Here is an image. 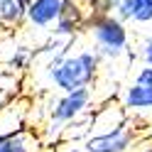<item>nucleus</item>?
<instances>
[{
    "label": "nucleus",
    "mask_w": 152,
    "mask_h": 152,
    "mask_svg": "<svg viewBox=\"0 0 152 152\" xmlns=\"http://www.w3.org/2000/svg\"><path fill=\"white\" fill-rule=\"evenodd\" d=\"M98 71H101V56L93 49H81L76 54L59 49V54L52 56L44 66V76L54 91L88 88L96 83Z\"/></svg>",
    "instance_id": "f257e3e1"
},
{
    "label": "nucleus",
    "mask_w": 152,
    "mask_h": 152,
    "mask_svg": "<svg viewBox=\"0 0 152 152\" xmlns=\"http://www.w3.org/2000/svg\"><path fill=\"white\" fill-rule=\"evenodd\" d=\"M83 30L91 34L93 39V52L108 61H118L130 52V30L128 22L113 12H88Z\"/></svg>",
    "instance_id": "f03ea898"
},
{
    "label": "nucleus",
    "mask_w": 152,
    "mask_h": 152,
    "mask_svg": "<svg viewBox=\"0 0 152 152\" xmlns=\"http://www.w3.org/2000/svg\"><path fill=\"white\" fill-rule=\"evenodd\" d=\"M93 106V88H74V91H59V96L49 101L47 118L49 125L56 130H64L69 123L83 118Z\"/></svg>",
    "instance_id": "7ed1b4c3"
},
{
    "label": "nucleus",
    "mask_w": 152,
    "mask_h": 152,
    "mask_svg": "<svg viewBox=\"0 0 152 152\" xmlns=\"http://www.w3.org/2000/svg\"><path fill=\"white\" fill-rule=\"evenodd\" d=\"M132 145H135V130H130L128 120H125L115 128L88 132L81 140L79 150L81 152H130Z\"/></svg>",
    "instance_id": "20e7f679"
},
{
    "label": "nucleus",
    "mask_w": 152,
    "mask_h": 152,
    "mask_svg": "<svg viewBox=\"0 0 152 152\" xmlns=\"http://www.w3.org/2000/svg\"><path fill=\"white\" fill-rule=\"evenodd\" d=\"M86 7H83L81 0H64V7L59 17H56V22L52 25V37L54 39H64V42H71L76 34L83 30V25H86Z\"/></svg>",
    "instance_id": "39448f33"
},
{
    "label": "nucleus",
    "mask_w": 152,
    "mask_h": 152,
    "mask_svg": "<svg viewBox=\"0 0 152 152\" xmlns=\"http://www.w3.org/2000/svg\"><path fill=\"white\" fill-rule=\"evenodd\" d=\"M120 108L125 115H152V88L130 81L120 93Z\"/></svg>",
    "instance_id": "423d86ee"
},
{
    "label": "nucleus",
    "mask_w": 152,
    "mask_h": 152,
    "mask_svg": "<svg viewBox=\"0 0 152 152\" xmlns=\"http://www.w3.org/2000/svg\"><path fill=\"white\" fill-rule=\"evenodd\" d=\"M64 7V0H30L25 12V22L34 30H52Z\"/></svg>",
    "instance_id": "0eeeda50"
},
{
    "label": "nucleus",
    "mask_w": 152,
    "mask_h": 152,
    "mask_svg": "<svg viewBox=\"0 0 152 152\" xmlns=\"http://www.w3.org/2000/svg\"><path fill=\"white\" fill-rule=\"evenodd\" d=\"M0 152H37V137L30 130L0 132Z\"/></svg>",
    "instance_id": "6e6552de"
},
{
    "label": "nucleus",
    "mask_w": 152,
    "mask_h": 152,
    "mask_svg": "<svg viewBox=\"0 0 152 152\" xmlns=\"http://www.w3.org/2000/svg\"><path fill=\"white\" fill-rule=\"evenodd\" d=\"M30 0H0V25L20 27L25 22V12Z\"/></svg>",
    "instance_id": "1a4fd4ad"
},
{
    "label": "nucleus",
    "mask_w": 152,
    "mask_h": 152,
    "mask_svg": "<svg viewBox=\"0 0 152 152\" xmlns=\"http://www.w3.org/2000/svg\"><path fill=\"white\" fill-rule=\"evenodd\" d=\"M32 61H34V52L30 49V47H22L20 44V47H15V49H12L10 56H7L5 66L15 74V71H27L32 66Z\"/></svg>",
    "instance_id": "9d476101"
},
{
    "label": "nucleus",
    "mask_w": 152,
    "mask_h": 152,
    "mask_svg": "<svg viewBox=\"0 0 152 152\" xmlns=\"http://www.w3.org/2000/svg\"><path fill=\"white\" fill-rule=\"evenodd\" d=\"M130 25H152V0H132Z\"/></svg>",
    "instance_id": "9b49d317"
},
{
    "label": "nucleus",
    "mask_w": 152,
    "mask_h": 152,
    "mask_svg": "<svg viewBox=\"0 0 152 152\" xmlns=\"http://www.w3.org/2000/svg\"><path fill=\"white\" fill-rule=\"evenodd\" d=\"M118 0H83L86 12H113Z\"/></svg>",
    "instance_id": "f8f14e48"
},
{
    "label": "nucleus",
    "mask_w": 152,
    "mask_h": 152,
    "mask_svg": "<svg viewBox=\"0 0 152 152\" xmlns=\"http://www.w3.org/2000/svg\"><path fill=\"white\" fill-rule=\"evenodd\" d=\"M132 81H137V83H142V86H150L152 88V64H140Z\"/></svg>",
    "instance_id": "ddd939ff"
},
{
    "label": "nucleus",
    "mask_w": 152,
    "mask_h": 152,
    "mask_svg": "<svg viewBox=\"0 0 152 152\" xmlns=\"http://www.w3.org/2000/svg\"><path fill=\"white\" fill-rule=\"evenodd\" d=\"M137 49H140L137 54H140L142 64H152V32L142 37V42H140V47H137Z\"/></svg>",
    "instance_id": "4468645a"
}]
</instances>
